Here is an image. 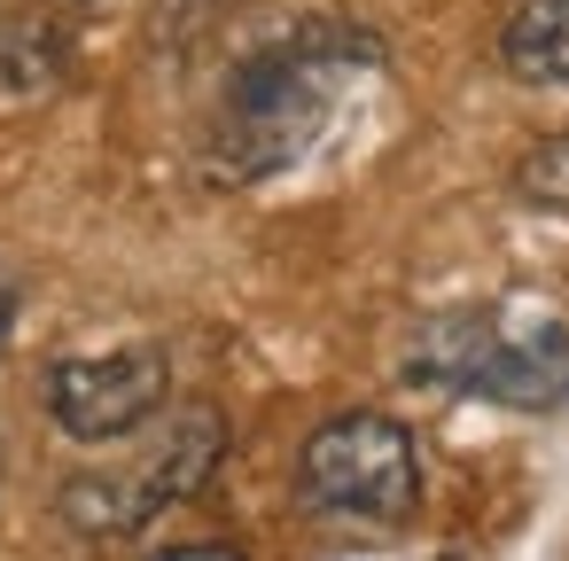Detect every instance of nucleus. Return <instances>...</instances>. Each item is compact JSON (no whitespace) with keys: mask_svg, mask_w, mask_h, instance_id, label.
Instances as JSON below:
<instances>
[{"mask_svg":"<svg viewBox=\"0 0 569 561\" xmlns=\"http://www.w3.org/2000/svg\"><path fill=\"white\" fill-rule=\"evenodd\" d=\"M382 63L375 32L359 24H305L273 48H258L234 79H227V102L211 118V157L227 180H266L281 164H297L328 118L343 110V94Z\"/></svg>","mask_w":569,"mask_h":561,"instance_id":"1","label":"nucleus"},{"mask_svg":"<svg viewBox=\"0 0 569 561\" xmlns=\"http://www.w3.org/2000/svg\"><path fill=\"white\" fill-rule=\"evenodd\" d=\"M413 374L437 390H468L515 413L569 405V320L538 304H483V312H445L413 343Z\"/></svg>","mask_w":569,"mask_h":561,"instance_id":"2","label":"nucleus"},{"mask_svg":"<svg viewBox=\"0 0 569 561\" xmlns=\"http://www.w3.org/2000/svg\"><path fill=\"white\" fill-rule=\"evenodd\" d=\"M297 499L328 522H359V530H390L413 514L421 499V452L406 437V421L390 413H336L305 437L297 452Z\"/></svg>","mask_w":569,"mask_h":561,"instance_id":"3","label":"nucleus"},{"mask_svg":"<svg viewBox=\"0 0 569 561\" xmlns=\"http://www.w3.org/2000/svg\"><path fill=\"white\" fill-rule=\"evenodd\" d=\"M219 460H227V421L211 405H180L126 468H94V475L63 483V514H71V530H94V538L141 530L149 514L196 499Z\"/></svg>","mask_w":569,"mask_h":561,"instance_id":"4","label":"nucleus"},{"mask_svg":"<svg viewBox=\"0 0 569 561\" xmlns=\"http://www.w3.org/2000/svg\"><path fill=\"white\" fill-rule=\"evenodd\" d=\"M172 398V359L157 343H126L102 359H56L48 367V421L71 444H118L149 429Z\"/></svg>","mask_w":569,"mask_h":561,"instance_id":"5","label":"nucleus"},{"mask_svg":"<svg viewBox=\"0 0 569 561\" xmlns=\"http://www.w3.org/2000/svg\"><path fill=\"white\" fill-rule=\"evenodd\" d=\"M71 79V32L40 9H0V94H56Z\"/></svg>","mask_w":569,"mask_h":561,"instance_id":"6","label":"nucleus"},{"mask_svg":"<svg viewBox=\"0 0 569 561\" xmlns=\"http://www.w3.org/2000/svg\"><path fill=\"white\" fill-rule=\"evenodd\" d=\"M499 63L522 87H569V0H522L499 32Z\"/></svg>","mask_w":569,"mask_h":561,"instance_id":"7","label":"nucleus"},{"mask_svg":"<svg viewBox=\"0 0 569 561\" xmlns=\"http://www.w3.org/2000/svg\"><path fill=\"white\" fill-rule=\"evenodd\" d=\"M515 188H522L538 211L569 219V133H546V141H530V149H522V164H515Z\"/></svg>","mask_w":569,"mask_h":561,"instance_id":"8","label":"nucleus"},{"mask_svg":"<svg viewBox=\"0 0 569 561\" xmlns=\"http://www.w3.org/2000/svg\"><path fill=\"white\" fill-rule=\"evenodd\" d=\"M157 561H242V553H227V545H172V553H157Z\"/></svg>","mask_w":569,"mask_h":561,"instance_id":"9","label":"nucleus"},{"mask_svg":"<svg viewBox=\"0 0 569 561\" xmlns=\"http://www.w3.org/2000/svg\"><path fill=\"white\" fill-rule=\"evenodd\" d=\"M9 320H17V289L0 281V343H9Z\"/></svg>","mask_w":569,"mask_h":561,"instance_id":"10","label":"nucleus"}]
</instances>
